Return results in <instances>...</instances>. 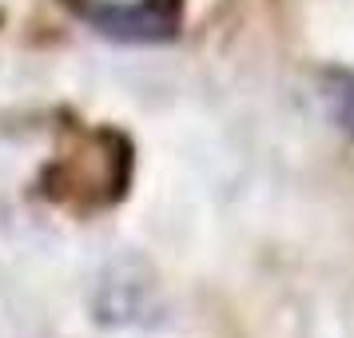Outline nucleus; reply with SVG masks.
Here are the masks:
<instances>
[{"instance_id":"nucleus-1","label":"nucleus","mask_w":354,"mask_h":338,"mask_svg":"<svg viewBox=\"0 0 354 338\" xmlns=\"http://www.w3.org/2000/svg\"><path fill=\"white\" fill-rule=\"evenodd\" d=\"M64 4L92 32L128 44L176 40L183 24V0H64Z\"/></svg>"}]
</instances>
